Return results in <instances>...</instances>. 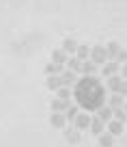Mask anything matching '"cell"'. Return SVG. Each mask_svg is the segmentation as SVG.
Masks as SVG:
<instances>
[{
    "mask_svg": "<svg viewBox=\"0 0 127 147\" xmlns=\"http://www.w3.org/2000/svg\"><path fill=\"white\" fill-rule=\"evenodd\" d=\"M73 97H76L78 106H82L86 113H97L101 106H106L108 91L97 78L84 76L82 80L73 84Z\"/></svg>",
    "mask_w": 127,
    "mask_h": 147,
    "instance_id": "cell-1",
    "label": "cell"
},
{
    "mask_svg": "<svg viewBox=\"0 0 127 147\" xmlns=\"http://www.w3.org/2000/svg\"><path fill=\"white\" fill-rule=\"evenodd\" d=\"M91 61H93L95 65H99V67L108 63L110 59H108V50H106V46H95V48H91Z\"/></svg>",
    "mask_w": 127,
    "mask_h": 147,
    "instance_id": "cell-2",
    "label": "cell"
},
{
    "mask_svg": "<svg viewBox=\"0 0 127 147\" xmlns=\"http://www.w3.org/2000/svg\"><path fill=\"white\" fill-rule=\"evenodd\" d=\"M91 119H93V117L84 110V113H78V117L71 121V123H73V128H78L82 132V130H88V128H91Z\"/></svg>",
    "mask_w": 127,
    "mask_h": 147,
    "instance_id": "cell-3",
    "label": "cell"
},
{
    "mask_svg": "<svg viewBox=\"0 0 127 147\" xmlns=\"http://www.w3.org/2000/svg\"><path fill=\"white\" fill-rule=\"evenodd\" d=\"M58 76H60V84H63V87H69V89H71L73 84L78 82V74H76V71H71V69H67V71L63 69Z\"/></svg>",
    "mask_w": 127,
    "mask_h": 147,
    "instance_id": "cell-4",
    "label": "cell"
},
{
    "mask_svg": "<svg viewBox=\"0 0 127 147\" xmlns=\"http://www.w3.org/2000/svg\"><path fill=\"white\" fill-rule=\"evenodd\" d=\"M63 130H65V141H67V143H71V145L80 143L82 132H80L78 128H73V125H67V128H63Z\"/></svg>",
    "mask_w": 127,
    "mask_h": 147,
    "instance_id": "cell-5",
    "label": "cell"
},
{
    "mask_svg": "<svg viewBox=\"0 0 127 147\" xmlns=\"http://www.w3.org/2000/svg\"><path fill=\"white\" fill-rule=\"evenodd\" d=\"M118 71H121V65H118L116 61H108L106 65H101V74H104L106 78H110V76H116Z\"/></svg>",
    "mask_w": 127,
    "mask_h": 147,
    "instance_id": "cell-6",
    "label": "cell"
},
{
    "mask_svg": "<svg viewBox=\"0 0 127 147\" xmlns=\"http://www.w3.org/2000/svg\"><path fill=\"white\" fill-rule=\"evenodd\" d=\"M69 106H71V102H69V100H60V97H54V100H52V104H50V108H52V113H65Z\"/></svg>",
    "mask_w": 127,
    "mask_h": 147,
    "instance_id": "cell-7",
    "label": "cell"
},
{
    "mask_svg": "<svg viewBox=\"0 0 127 147\" xmlns=\"http://www.w3.org/2000/svg\"><path fill=\"white\" fill-rule=\"evenodd\" d=\"M88 130H91L95 136H99V134H104V132H106V121H101L99 117L95 115V117L91 119V128H88Z\"/></svg>",
    "mask_w": 127,
    "mask_h": 147,
    "instance_id": "cell-8",
    "label": "cell"
},
{
    "mask_svg": "<svg viewBox=\"0 0 127 147\" xmlns=\"http://www.w3.org/2000/svg\"><path fill=\"white\" fill-rule=\"evenodd\" d=\"M50 123L54 125V128L63 130L65 125H67V117H65V113H52V117H50Z\"/></svg>",
    "mask_w": 127,
    "mask_h": 147,
    "instance_id": "cell-9",
    "label": "cell"
},
{
    "mask_svg": "<svg viewBox=\"0 0 127 147\" xmlns=\"http://www.w3.org/2000/svg\"><path fill=\"white\" fill-rule=\"evenodd\" d=\"M67 59H69V54L63 50V48H58V50H54V52H52V63H56V65H63V67H65Z\"/></svg>",
    "mask_w": 127,
    "mask_h": 147,
    "instance_id": "cell-10",
    "label": "cell"
},
{
    "mask_svg": "<svg viewBox=\"0 0 127 147\" xmlns=\"http://www.w3.org/2000/svg\"><path fill=\"white\" fill-rule=\"evenodd\" d=\"M97 117H99L101 121H106V123H108V121L114 119V108H110V106H101V108L97 110Z\"/></svg>",
    "mask_w": 127,
    "mask_h": 147,
    "instance_id": "cell-11",
    "label": "cell"
},
{
    "mask_svg": "<svg viewBox=\"0 0 127 147\" xmlns=\"http://www.w3.org/2000/svg\"><path fill=\"white\" fill-rule=\"evenodd\" d=\"M108 106H110V108H114V110L123 108V106H125V97L118 95V93H112V95L108 97Z\"/></svg>",
    "mask_w": 127,
    "mask_h": 147,
    "instance_id": "cell-12",
    "label": "cell"
},
{
    "mask_svg": "<svg viewBox=\"0 0 127 147\" xmlns=\"http://www.w3.org/2000/svg\"><path fill=\"white\" fill-rule=\"evenodd\" d=\"M106 128H108V132L112 134V136H118V134H123V123H121V121H116V119L108 121V123H106Z\"/></svg>",
    "mask_w": 127,
    "mask_h": 147,
    "instance_id": "cell-13",
    "label": "cell"
},
{
    "mask_svg": "<svg viewBox=\"0 0 127 147\" xmlns=\"http://www.w3.org/2000/svg\"><path fill=\"white\" fill-rule=\"evenodd\" d=\"M97 141H99V147H112L114 145V136L110 132H104L97 136Z\"/></svg>",
    "mask_w": 127,
    "mask_h": 147,
    "instance_id": "cell-14",
    "label": "cell"
},
{
    "mask_svg": "<svg viewBox=\"0 0 127 147\" xmlns=\"http://www.w3.org/2000/svg\"><path fill=\"white\" fill-rule=\"evenodd\" d=\"M97 67H99V65H95L91 59H86V61H82V69H80V74H86V76H88V74H95V71H97Z\"/></svg>",
    "mask_w": 127,
    "mask_h": 147,
    "instance_id": "cell-15",
    "label": "cell"
},
{
    "mask_svg": "<svg viewBox=\"0 0 127 147\" xmlns=\"http://www.w3.org/2000/svg\"><path fill=\"white\" fill-rule=\"evenodd\" d=\"M45 87L50 89V91H58V89L63 87V84H60V76H47Z\"/></svg>",
    "mask_w": 127,
    "mask_h": 147,
    "instance_id": "cell-16",
    "label": "cell"
},
{
    "mask_svg": "<svg viewBox=\"0 0 127 147\" xmlns=\"http://www.w3.org/2000/svg\"><path fill=\"white\" fill-rule=\"evenodd\" d=\"M121 76H118V74H116V76H110V78H108V84H106V89H108V91H112V93H116V89H118V84H121Z\"/></svg>",
    "mask_w": 127,
    "mask_h": 147,
    "instance_id": "cell-17",
    "label": "cell"
},
{
    "mask_svg": "<svg viewBox=\"0 0 127 147\" xmlns=\"http://www.w3.org/2000/svg\"><path fill=\"white\" fill-rule=\"evenodd\" d=\"M76 56H78L80 61H86V59H91V48H88V46H84V43H82V46H78Z\"/></svg>",
    "mask_w": 127,
    "mask_h": 147,
    "instance_id": "cell-18",
    "label": "cell"
},
{
    "mask_svg": "<svg viewBox=\"0 0 127 147\" xmlns=\"http://www.w3.org/2000/svg\"><path fill=\"white\" fill-rule=\"evenodd\" d=\"M106 50H108V59H110V61H114V56L121 52V46H118L116 41H110L108 46H106Z\"/></svg>",
    "mask_w": 127,
    "mask_h": 147,
    "instance_id": "cell-19",
    "label": "cell"
},
{
    "mask_svg": "<svg viewBox=\"0 0 127 147\" xmlns=\"http://www.w3.org/2000/svg\"><path fill=\"white\" fill-rule=\"evenodd\" d=\"M67 67L71 69V71L80 74V69H82V61L78 59V56H71V59H67Z\"/></svg>",
    "mask_w": 127,
    "mask_h": 147,
    "instance_id": "cell-20",
    "label": "cell"
},
{
    "mask_svg": "<svg viewBox=\"0 0 127 147\" xmlns=\"http://www.w3.org/2000/svg\"><path fill=\"white\" fill-rule=\"evenodd\" d=\"M63 50L67 52V54H76V50H78L76 39H65V41H63Z\"/></svg>",
    "mask_w": 127,
    "mask_h": 147,
    "instance_id": "cell-21",
    "label": "cell"
},
{
    "mask_svg": "<svg viewBox=\"0 0 127 147\" xmlns=\"http://www.w3.org/2000/svg\"><path fill=\"white\" fill-rule=\"evenodd\" d=\"M63 65H56V63H50V65H45V74L47 76H58L60 71H63Z\"/></svg>",
    "mask_w": 127,
    "mask_h": 147,
    "instance_id": "cell-22",
    "label": "cell"
},
{
    "mask_svg": "<svg viewBox=\"0 0 127 147\" xmlns=\"http://www.w3.org/2000/svg\"><path fill=\"white\" fill-rule=\"evenodd\" d=\"M71 95H73V91L69 87H60L56 91V97H60V100H71Z\"/></svg>",
    "mask_w": 127,
    "mask_h": 147,
    "instance_id": "cell-23",
    "label": "cell"
},
{
    "mask_svg": "<svg viewBox=\"0 0 127 147\" xmlns=\"http://www.w3.org/2000/svg\"><path fill=\"white\" fill-rule=\"evenodd\" d=\"M78 113H80V110H78V106H73V104H71L67 110H65V117H67V121H73V119L78 117Z\"/></svg>",
    "mask_w": 127,
    "mask_h": 147,
    "instance_id": "cell-24",
    "label": "cell"
},
{
    "mask_svg": "<svg viewBox=\"0 0 127 147\" xmlns=\"http://www.w3.org/2000/svg\"><path fill=\"white\" fill-rule=\"evenodd\" d=\"M114 119L121 121V123H125V121H127V113H125V108H116V110H114Z\"/></svg>",
    "mask_w": 127,
    "mask_h": 147,
    "instance_id": "cell-25",
    "label": "cell"
},
{
    "mask_svg": "<svg viewBox=\"0 0 127 147\" xmlns=\"http://www.w3.org/2000/svg\"><path fill=\"white\" fill-rule=\"evenodd\" d=\"M114 61H116L118 65H125V63H127V50H123V48H121V52L114 56Z\"/></svg>",
    "mask_w": 127,
    "mask_h": 147,
    "instance_id": "cell-26",
    "label": "cell"
},
{
    "mask_svg": "<svg viewBox=\"0 0 127 147\" xmlns=\"http://www.w3.org/2000/svg\"><path fill=\"white\" fill-rule=\"evenodd\" d=\"M116 93H118V95H123V97H127V80H121V84H118Z\"/></svg>",
    "mask_w": 127,
    "mask_h": 147,
    "instance_id": "cell-27",
    "label": "cell"
},
{
    "mask_svg": "<svg viewBox=\"0 0 127 147\" xmlns=\"http://www.w3.org/2000/svg\"><path fill=\"white\" fill-rule=\"evenodd\" d=\"M118 74H121V78H123V80H127V63L121 65V71H118Z\"/></svg>",
    "mask_w": 127,
    "mask_h": 147,
    "instance_id": "cell-28",
    "label": "cell"
},
{
    "mask_svg": "<svg viewBox=\"0 0 127 147\" xmlns=\"http://www.w3.org/2000/svg\"><path fill=\"white\" fill-rule=\"evenodd\" d=\"M123 108H125V113H127V102H125V106H123Z\"/></svg>",
    "mask_w": 127,
    "mask_h": 147,
    "instance_id": "cell-29",
    "label": "cell"
}]
</instances>
